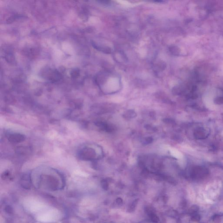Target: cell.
<instances>
[{
    "instance_id": "obj_1",
    "label": "cell",
    "mask_w": 223,
    "mask_h": 223,
    "mask_svg": "<svg viewBox=\"0 0 223 223\" xmlns=\"http://www.w3.org/2000/svg\"><path fill=\"white\" fill-rule=\"evenodd\" d=\"M95 151L92 148L85 147L81 149L78 153L79 157L84 161H91L95 158Z\"/></svg>"
},
{
    "instance_id": "obj_2",
    "label": "cell",
    "mask_w": 223,
    "mask_h": 223,
    "mask_svg": "<svg viewBox=\"0 0 223 223\" xmlns=\"http://www.w3.org/2000/svg\"><path fill=\"white\" fill-rule=\"evenodd\" d=\"M7 138L9 142L13 143L23 142L26 140V137L24 135L18 133L10 134Z\"/></svg>"
},
{
    "instance_id": "obj_3",
    "label": "cell",
    "mask_w": 223,
    "mask_h": 223,
    "mask_svg": "<svg viewBox=\"0 0 223 223\" xmlns=\"http://www.w3.org/2000/svg\"><path fill=\"white\" fill-rule=\"evenodd\" d=\"M195 137L198 139H202L206 137V135H208V133L206 132L205 129L203 128H199L194 133Z\"/></svg>"
},
{
    "instance_id": "obj_4",
    "label": "cell",
    "mask_w": 223,
    "mask_h": 223,
    "mask_svg": "<svg viewBox=\"0 0 223 223\" xmlns=\"http://www.w3.org/2000/svg\"><path fill=\"white\" fill-rule=\"evenodd\" d=\"M200 218L199 216L197 215H194L193 217V219H194V221H198L200 220Z\"/></svg>"
}]
</instances>
